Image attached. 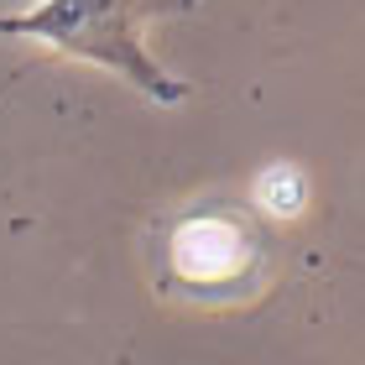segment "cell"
<instances>
[{
    "mask_svg": "<svg viewBox=\"0 0 365 365\" xmlns=\"http://www.w3.org/2000/svg\"><path fill=\"white\" fill-rule=\"evenodd\" d=\"M188 6L193 0H47V6H31L21 16H0V37L47 42L68 58H84V63H99V68L130 78L157 105H178L188 94V84L173 78L162 63H152L141 31L152 16L188 11Z\"/></svg>",
    "mask_w": 365,
    "mask_h": 365,
    "instance_id": "cell-1",
    "label": "cell"
}]
</instances>
